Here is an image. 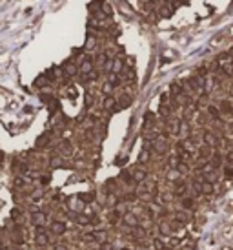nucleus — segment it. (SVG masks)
Returning <instances> with one entry per match:
<instances>
[{
  "mask_svg": "<svg viewBox=\"0 0 233 250\" xmlns=\"http://www.w3.org/2000/svg\"><path fill=\"white\" fill-rule=\"evenodd\" d=\"M62 73H64V77H75V75H78V64L73 58L66 60L64 66H62Z\"/></svg>",
  "mask_w": 233,
  "mask_h": 250,
  "instance_id": "nucleus-1",
  "label": "nucleus"
},
{
  "mask_svg": "<svg viewBox=\"0 0 233 250\" xmlns=\"http://www.w3.org/2000/svg\"><path fill=\"white\" fill-rule=\"evenodd\" d=\"M157 11H158V17H160V19H170V17L173 15L175 9H173V4H171V2H162Z\"/></svg>",
  "mask_w": 233,
  "mask_h": 250,
  "instance_id": "nucleus-2",
  "label": "nucleus"
},
{
  "mask_svg": "<svg viewBox=\"0 0 233 250\" xmlns=\"http://www.w3.org/2000/svg\"><path fill=\"white\" fill-rule=\"evenodd\" d=\"M168 148H170V144H168L166 137H160V135H158L155 141H153V150H155L157 154H166Z\"/></svg>",
  "mask_w": 233,
  "mask_h": 250,
  "instance_id": "nucleus-3",
  "label": "nucleus"
},
{
  "mask_svg": "<svg viewBox=\"0 0 233 250\" xmlns=\"http://www.w3.org/2000/svg\"><path fill=\"white\" fill-rule=\"evenodd\" d=\"M198 186H200V193H204V195H210V193H213V192H215L213 183L206 181L204 177H200V179H198Z\"/></svg>",
  "mask_w": 233,
  "mask_h": 250,
  "instance_id": "nucleus-4",
  "label": "nucleus"
},
{
  "mask_svg": "<svg viewBox=\"0 0 233 250\" xmlns=\"http://www.w3.org/2000/svg\"><path fill=\"white\" fill-rule=\"evenodd\" d=\"M131 104V97L129 95H122L116 99V106H115V112H120V110H124V108H128Z\"/></svg>",
  "mask_w": 233,
  "mask_h": 250,
  "instance_id": "nucleus-5",
  "label": "nucleus"
},
{
  "mask_svg": "<svg viewBox=\"0 0 233 250\" xmlns=\"http://www.w3.org/2000/svg\"><path fill=\"white\" fill-rule=\"evenodd\" d=\"M95 48H97V37L93 33H89L86 42H84V51H93Z\"/></svg>",
  "mask_w": 233,
  "mask_h": 250,
  "instance_id": "nucleus-6",
  "label": "nucleus"
},
{
  "mask_svg": "<svg viewBox=\"0 0 233 250\" xmlns=\"http://www.w3.org/2000/svg\"><path fill=\"white\" fill-rule=\"evenodd\" d=\"M131 175H133V181H135V183H144L146 177H148L146 170H142V168H135V170L131 172Z\"/></svg>",
  "mask_w": 233,
  "mask_h": 250,
  "instance_id": "nucleus-7",
  "label": "nucleus"
},
{
  "mask_svg": "<svg viewBox=\"0 0 233 250\" xmlns=\"http://www.w3.org/2000/svg\"><path fill=\"white\" fill-rule=\"evenodd\" d=\"M124 223L128 225V227H138V217H137L135 214H131V212H128V214H124Z\"/></svg>",
  "mask_w": 233,
  "mask_h": 250,
  "instance_id": "nucleus-8",
  "label": "nucleus"
},
{
  "mask_svg": "<svg viewBox=\"0 0 233 250\" xmlns=\"http://www.w3.org/2000/svg\"><path fill=\"white\" fill-rule=\"evenodd\" d=\"M198 155H200V159H204V161L211 159V146H210V144L200 146V148H198Z\"/></svg>",
  "mask_w": 233,
  "mask_h": 250,
  "instance_id": "nucleus-9",
  "label": "nucleus"
},
{
  "mask_svg": "<svg viewBox=\"0 0 233 250\" xmlns=\"http://www.w3.org/2000/svg\"><path fill=\"white\" fill-rule=\"evenodd\" d=\"M51 232L57 234V235H62V234L66 232V225H64L62 221H55V223L51 225Z\"/></svg>",
  "mask_w": 233,
  "mask_h": 250,
  "instance_id": "nucleus-10",
  "label": "nucleus"
},
{
  "mask_svg": "<svg viewBox=\"0 0 233 250\" xmlns=\"http://www.w3.org/2000/svg\"><path fill=\"white\" fill-rule=\"evenodd\" d=\"M155 126V115L149 112V113H146V117H144V128L146 130H151Z\"/></svg>",
  "mask_w": 233,
  "mask_h": 250,
  "instance_id": "nucleus-11",
  "label": "nucleus"
},
{
  "mask_svg": "<svg viewBox=\"0 0 233 250\" xmlns=\"http://www.w3.org/2000/svg\"><path fill=\"white\" fill-rule=\"evenodd\" d=\"M33 223H35L37 227H42V225L46 223V214H44V212H35V214H33Z\"/></svg>",
  "mask_w": 233,
  "mask_h": 250,
  "instance_id": "nucleus-12",
  "label": "nucleus"
},
{
  "mask_svg": "<svg viewBox=\"0 0 233 250\" xmlns=\"http://www.w3.org/2000/svg\"><path fill=\"white\" fill-rule=\"evenodd\" d=\"M219 110H220V113H233V104L230 100H222Z\"/></svg>",
  "mask_w": 233,
  "mask_h": 250,
  "instance_id": "nucleus-13",
  "label": "nucleus"
},
{
  "mask_svg": "<svg viewBox=\"0 0 233 250\" xmlns=\"http://www.w3.org/2000/svg\"><path fill=\"white\" fill-rule=\"evenodd\" d=\"M108 82L113 86H120V75L115 71H108Z\"/></svg>",
  "mask_w": 233,
  "mask_h": 250,
  "instance_id": "nucleus-14",
  "label": "nucleus"
},
{
  "mask_svg": "<svg viewBox=\"0 0 233 250\" xmlns=\"http://www.w3.org/2000/svg\"><path fill=\"white\" fill-rule=\"evenodd\" d=\"M170 91H171L173 97H178L182 93V84H180V82H171V84H170Z\"/></svg>",
  "mask_w": 233,
  "mask_h": 250,
  "instance_id": "nucleus-15",
  "label": "nucleus"
},
{
  "mask_svg": "<svg viewBox=\"0 0 233 250\" xmlns=\"http://www.w3.org/2000/svg\"><path fill=\"white\" fill-rule=\"evenodd\" d=\"M120 219H122V215H120V210H118V208L109 212V223H111V225H116Z\"/></svg>",
  "mask_w": 233,
  "mask_h": 250,
  "instance_id": "nucleus-16",
  "label": "nucleus"
},
{
  "mask_svg": "<svg viewBox=\"0 0 233 250\" xmlns=\"http://www.w3.org/2000/svg\"><path fill=\"white\" fill-rule=\"evenodd\" d=\"M111 71H115L118 75L124 71V62H122L120 58H113V68H111Z\"/></svg>",
  "mask_w": 233,
  "mask_h": 250,
  "instance_id": "nucleus-17",
  "label": "nucleus"
},
{
  "mask_svg": "<svg viewBox=\"0 0 233 250\" xmlns=\"http://www.w3.org/2000/svg\"><path fill=\"white\" fill-rule=\"evenodd\" d=\"M115 106H116L115 97H106L104 99V110H115Z\"/></svg>",
  "mask_w": 233,
  "mask_h": 250,
  "instance_id": "nucleus-18",
  "label": "nucleus"
},
{
  "mask_svg": "<svg viewBox=\"0 0 233 250\" xmlns=\"http://www.w3.org/2000/svg\"><path fill=\"white\" fill-rule=\"evenodd\" d=\"M37 243L39 245H46L47 243V234L44 232V228H39V232H37Z\"/></svg>",
  "mask_w": 233,
  "mask_h": 250,
  "instance_id": "nucleus-19",
  "label": "nucleus"
},
{
  "mask_svg": "<svg viewBox=\"0 0 233 250\" xmlns=\"http://www.w3.org/2000/svg\"><path fill=\"white\" fill-rule=\"evenodd\" d=\"M193 206H195L193 197H184V199H182V208H184V210H191Z\"/></svg>",
  "mask_w": 233,
  "mask_h": 250,
  "instance_id": "nucleus-20",
  "label": "nucleus"
},
{
  "mask_svg": "<svg viewBox=\"0 0 233 250\" xmlns=\"http://www.w3.org/2000/svg\"><path fill=\"white\" fill-rule=\"evenodd\" d=\"M204 142L210 144V146H213V144H217L219 141H217V137H215L211 132H206V133H204Z\"/></svg>",
  "mask_w": 233,
  "mask_h": 250,
  "instance_id": "nucleus-21",
  "label": "nucleus"
},
{
  "mask_svg": "<svg viewBox=\"0 0 233 250\" xmlns=\"http://www.w3.org/2000/svg\"><path fill=\"white\" fill-rule=\"evenodd\" d=\"M93 237H95V241H98V243H104L108 239V235H106L104 230H95L93 232Z\"/></svg>",
  "mask_w": 233,
  "mask_h": 250,
  "instance_id": "nucleus-22",
  "label": "nucleus"
},
{
  "mask_svg": "<svg viewBox=\"0 0 233 250\" xmlns=\"http://www.w3.org/2000/svg\"><path fill=\"white\" fill-rule=\"evenodd\" d=\"M75 219H77L78 225H89V223H91V217H89V215H84V214H78Z\"/></svg>",
  "mask_w": 233,
  "mask_h": 250,
  "instance_id": "nucleus-23",
  "label": "nucleus"
},
{
  "mask_svg": "<svg viewBox=\"0 0 233 250\" xmlns=\"http://www.w3.org/2000/svg\"><path fill=\"white\" fill-rule=\"evenodd\" d=\"M186 190H188V186H186L184 183H177V184H175V195H184Z\"/></svg>",
  "mask_w": 233,
  "mask_h": 250,
  "instance_id": "nucleus-24",
  "label": "nucleus"
},
{
  "mask_svg": "<svg viewBox=\"0 0 233 250\" xmlns=\"http://www.w3.org/2000/svg\"><path fill=\"white\" fill-rule=\"evenodd\" d=\"M120 179H122L126 184H131V183H135V181H133V175H131L129 172H126V170L120 173Z\"/></svg>",
  "mask_w": 233,
  "mask_h": 250,
  "instance_id": "nucleus-25",
  "label": "nucleus"
},
{
  "mask_svg": "<svg viewBox=\"0 0 233 250\" xmlns=\"http://www.w3.org/2000/svg\"><path fill=\"white\" fill-rule=\"evenodd\" d=\"M175 219H177L178 223H186V221H190V215H188L186 212H177V214H175Z\"/></svg>",
  "mask_w": 233,
  "mask_h": 250,
  "instance_id": "nucleus-26",
  "label": "nucleus"
},
{
  "mask_svg": "<svg viewBox=\"0 0 233 250\" xmlns=\"http://www.w3.org/2000/svg\"><path fill=\"white\" fill-rule=\"evenodd\" d=\"M47 142H49V133H46V135H42V137H39L37 146H39V148H42V146H47Z\"/></svg>",
  "mask_w": 233,
  "mask_h": 250,
  "instance_id": "nucleus-27",
  "label": "nucleus"
},
{
  "mask_svg": "<svg viewBox=\"0 0 233 250\" xmlns=\"http://www.w3.org/2000/svg\"><path fill=\"white\" fill-rule=\"evenodd\" d=\"M177 170H178V173H188L190 166H188L184 161H178V164H177Z\"/></svg>",
  "mask_w": 233,
  "mask_h": 250,
  "instance_id": "nucleus-28",
  "label": "nucleus"
},
{
  "mask_svg": "<svg viewBox=\"0 0 233 250\" xmlns=\"http://www.w3.org/2000/svg\"><path fill=\"white\" fill-rule=\"evenodd\" d=\"M208 113L213 117V119H219V117H220V110H219L217 106H210V108H208Z\"/></svg>",
  "mask_w": 233,
  "mask_h": 250,
  "instance_id": "nucleus-29",
  "label": "nucleus"
},
{
  "mask_svg": "<svg viewBox=\"0 0 233 250\" xmlns=\"http://www.w3.org/2000/svg\"><path fill=\"white\" fill-rule=\"evenodd\" d=\"M47 80H49V78L46 77V75H42V77H39L37 80H35V86L42 88V86H46V84H47Z\"/></svg>",
  "mask_w": 233,
  "mask_h": 250,
  "instance_id": "nucleus-30",
  "label": "nucleus"
},
{
  "mask_svg": "<svg viewBox=\"0 0 233 250\" xmlns=\"http://www.w3.org/2000/svg\"><path fill=\"white\" fill-rule=\"evenodd\" d=\"M78 199H82L84 203H93V193H80Z\"/></svg>",
  "mask_w": 233,
  "mask_h": 250,
  "instance_id": "nucleus-31",
  "label": "nucleus"
},
{
  "mask_svg": "<svg viewBox=\"0 0 233 250\" xmlns=\"http://www.w3.org/2000/svg\"><path fill=\"white\" fill-rule=\"evenodd\" d=\"M153 9H155V4H153L151 0H148V2L144 4V13H151Z\"/></svg>",
  "mask_w": 233,
  "mask_h": 250,
  "instance_id": "nucleus-32",
  "label": "nucleus"
},
{
  "mask_svg": "<svg viewBox=\"0 0 233 250\" xmlns=\"http://www.w3.org/2000/svg\"><path fill=\"white\" fill-rule=\"evenodd\" d=\"M60 150H62L64 154H69V152H71V144H69L67 141H62V144H60Z\"/></svg>",
  "mask_w": 233,
  "mask_h": 250,
  "instance_id": "nucleus-33",
  "label": "nucleus"
},
{
  "mask_svg": "<svg viewBox=\"0 0 233 250\" xmlns=\"http://www.w3.org/2000/svg\"><path fill=\"white\" fill-rule=\"evenodd\" d=\"M113 88H115V86H113V84H109V82H106V84H104V86H102V91H104V93H106V95H109V93H111V91H113Z\"/></svg>",
  "mask_w": 233,
  "mask_h": 250,
  "instance_id": "nucleus-34",
  "label": "nucleus"
},
{
  "mask_svg": "<svg viewBox=\"0 0 233 250\" xmlns=\"http://www.w3.org/2000/svg\"><path fill=\"white\" fill-rule=\"evenodd\" d=\"M158 113L164 117V119L170 115V108H168V104H162V106H160V112H158Z\"/></svg>",
  "mask_w": 233,
  "mask_h": 250,
  "instance_id": "nucleus-35",
  "label": "nucleus"
},
{
  "mask_svg": "<svg viewBox=\"0 0 233 250\" xmlns=\"http://www.w3.org/2000/svg\"><path fill=\"white\" fill-rule=\"evenodd\" d=\"M220 164H222V155H220V154H215L213 155V166L217 168V166H220Z\"/></svg>",
  "mask_w": 233,
  "mask_h": 250,
  "instance_id": "nucleus-36",
  "label": "nucleus"
},
{
  "mask_svg": "<svg viewBox=\"0 0 233 250\" xmlns=\"http://www.w3.org/2000/svg\"><path fill=\"white\" fill-rule=\"evenodd\" d=\"M133 235H137V237H144V235H146V232L142 230L140 227H133Z\"/></svg>",
  "mask_w": 233,
  "mask_h": 250,
  "instance_id": "nucleus-37",
  "label": "nucleus"
},
{
  "mask_svg": "<svg viewBox=\"0 0 233 250\" xmlns=\"http://www.w3.org/2000/svg\"><path fill=\"white\" fill-rule=\"evenodd\" d=\"M148 159H149V152L144 148V152H142V154H140V157H138V163H144V161H148Z\"/></svg>",
  "mask_w": 233,
  "mask_h": 250,
  "instance_id": "nucleus-38",
  "label": "nucleus"
},
{
  "mask_svg": "<svg viewBox=\"0 0 233 250\" xmlns=\"http://www.w3.org/2000/svg\"><path fill=\"white\" fill-rule=\"evenodd\" d=\"M224 175H226V179H233V166H226L224 168Z\"/></svg>",
  "mask_w": 233,
  "mask_h": 250,
  "instance_id": "nucleus-39",
  "label": "nucleus"
},
{
  "mask_svg": "<svg viewBox=\"0 0 233 250\" xmlns=\"http://www.w3.org/2000/svg\"><path fill=\"white\" fill-rule=\"evenodd\" d=\"M160 232H162L164 235H170V234H171V228H170V225H166V223H164V225H160Z\"/></svg>",
  "mask_w": 233,
  "mask_h": 250,
  "instance_id": "nucleus-40",
  "label": "nucleus"
},
{
  "mask_svg": "<svg viewBox=\"0 0 233 250\" xmlns=\"http://www.w3.org/2000/svg\"><path fill=\"white\" fill-rule=\"evenodd\" d=\"M168 179L170 181H177L178 179V170H171V172L168 173Z\"/></svg>",
  "mask_w": 233,
  "mask_h": 250,
  "instance_id": "nucleus-41",
  "label": "nucleus"
},
{
  "mask_svg": "<svg viewBox=\"0 0 233 250\" xmlns=\"http://www.w3.org/2000/svg\"><path fill=\"white\" fill-rule=\"evenodd\" d=\"M51 166H53V168L62 166V159H60V157H53V159H51Z\"/></svg>",
  "mask_w": 233,
  "mask_h": 250,
  "instance_id": "nucleus-42",
  "label": "nucleus"
},
{
  "mask_svg": "<svg viewBox=\"0 0 233 250\" xmlns=\"http://www.w3.org/2000/svg\"><path fill=\"white\" fill-rule=\"evenodd\" d=\"M153 245H155V248H158V250L166 248V247H164V243H162V239H155V243H153Z\"/></svg>",
  "mask_w": 233,
  "mask_h": 250,
  "instance_id": "nucleus-43",
  "label": "nucleus"
},
{
  "mask_svg": "<svg viewBox=\"0 0 233 250\" xmlns=\"http://www.w3.org/2000/svg\"><path fill=\"white\" fill-rule=\"evenodd\" d=\"M126 161H128V157H126V155H120V157H118V159H116L115 163H116V164H118V166H122V164H124V163H126Z\"/></svg>",
  "mask_w": 233,
  "mask_h": 250,
  "instance_id": "nucleus-44",
  "label": "nucleus"
},
{
  "mask_svg": "<svg viewBox=\"0 0 233 250\" xmlns=\"http://www.w3.org/2000/svg\"><path fill=\"white\" fill-rule=\"evenodd\" d=\"M100 250H113V245H111V243H108V241H104V243H102V247H100Z\"/></svg>",
  "mask_w": 233,
  "mask_h": 250,
  "instance_id": "nucleus-45",
  "label": "nucleus"
},
{
  "mask_svg": "<svg viewBox=\"0 0 233 250\" xmlns=\"http://www.w3.org/2000/svg\"><path fill=\"white\" fill-rule=\"evenodd\" d=\"M93 102H95V100H93V97L86 95V106H88V108H91V106H93Z\"/></svg>",
  "mask_w": 233,
  "mask_h": 250,
  "instance_id": "nucleus-46",
  "label": "nucleus"
},
{
  "mask_svg": "<svg viewBox=\"0 0 233 250\" xmlns=\"http://www.w3.org/2000/svg\"><path fill=\"white\" fill-rule=\"evenodd\" d=\"M168 100H170V95H168V93H162V95H160V104H168Z\"/></svg>",
  "mask_w": 233,
  "mask_h": 250,
  "instance_id": "nucleus-47",
  "label": "nucleus"
},
{
  "mask_svg": "<svg viewBox=\"0 0 233 250\" xmlns=\"http://www.w3.org/2000/svg\"><path fill=\"white\" fill-rule=\"evenodd\" d=\"M40 183H42V184H47V183H49V177H47V175H46V177H40Z\"/></svg>",
  "mask_w": 233,
  "mask_h": 250,
  "instance_id": "nucleus-48",
  "label": "nucleus"
},
{
  "mask_svg": "<svg viewBox=\"0 0 233 250\" xmlns=\"http://www.w3.org/2000/svg\"><path fill=\"white\" fill-rule=\"evenodd\" d=\"M55 250H67V248H66L64 245H57V247H55Z\"/></svg>",
  "mask_w": 233,
  "mask_h": 250,
  "instance_id": "nucleus-49",
  "label": "nucleus"
},
{
  "mask_svg": "<svg viewBox=\"0 0 233 250\" xmlns=\"http://www.w3.org/2000/svg\"><path fill=\"white\" fill-rule=\"evenodd\" d=\"M220 250H231V248H228V247H222V248H220Z\"/></svg>",
  "mask_w": 233,
  "mask_h": 250,
  "instance_id": "nucleus-50",
  "label": "nucleus"
},
{
  "mask_svg": "<svg viewBox=\"0 0 233 250\" xmlns=\"http://www.w3.org/2000/svg\"><path fill=\"white\" fill-rule=\"evenodd\" d=\"M230 126H231V130H233V122H231V124H230Z\"/></svg>",
  "mask_w": 233,
  "mask_h": 250,
  "instance_id": "nucleus-51",
  "label": "nucleus"
},
{
  "mask_svg": "<svg viewBox=\"0 0 233 250\" xmlns=\"http://www.w3.org/2000/svg\"><path fill=\"white\" fill-rule=\"evenodd\" d=\"M122 250H131V248H122Z\"/></svg>",
  "mask_w": 233,
  "mask_h": 250,
  "instance_id": "nucleus-52",
  "label": "nucleus"
},
{
  "mask_svg": "<svg viewBox=\"0 0 233 250\" xmlns=\"http://www.w3.org/2000/svg\"><path fill=\"white\" fill-rule=\"evenodd\" d=\"M164 250H173V248H164Z\"/></svg>",
  "mask_w": 233,
  "mask_h": 250,
  "instance_id": "nucleus-53",
  "label": "nucleus"
},
{
  "mask_svg": "<svg viewBox=\"0 0 233 250\" xmlns=\"http://www.w3.org/2000/svg\"><path fill=\"white\" fill-rule=\"evenodd\" d=\"M231 93H233V88H231Z\"/></svg>",
  "mask_w": 233,
  "mask_h": 250,
  "instance_id": "nucleus-54",
  "label": "nucleus"
}]
</instances>
